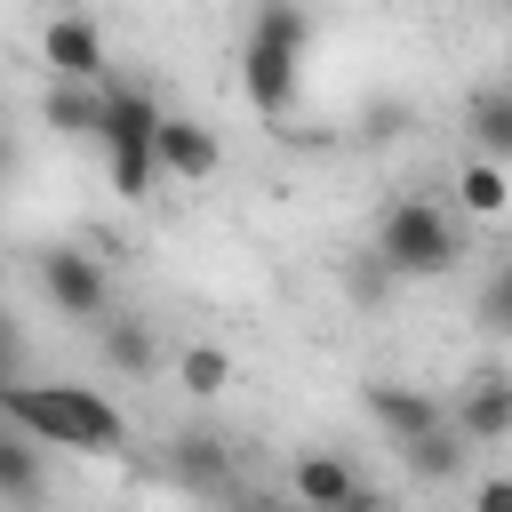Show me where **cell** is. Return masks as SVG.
<instances>
[{
    "instance_id": "cell-8",
    "label": "cell",
    "mask_w": 512,
    "mask_h": 512,
    "mask_svg": "<svg viewBox=\"0 0 512 512\" xmlns=\"http://www.w3.org/2000/svg\"><path fill=\"white\" fill-rule=\"evenodd\" d=\"M360 408H368V424H376L384 440H400V448L448 424V408H440L424 384H400V376H376V384H360Z\"/></svg>"
},
{
    "instance_id": "cell-20",
    "label": "cell",
    "mask_w": 512,
    "mask_h": 512,
    "mask_svg": "<svg viewBox=\"0 0 512 512\" xmlns=\"http://www.w3.org/2000/svg\"><path fill=\"white\" fill-rule=\"evenodd\" d=\"M400 128H408V104H400V96H384V104L360 112V136H368V144H392Z\"/></svg>"
},
{
    "instance_id": "cell-12",
    "label": "cell",
    "mask_w": 512,
    "mask_h": 512,
    "mask_svg": "<svg viewBox=\"0 0 512 512\" xmlns=\"http://www.w3.org/2000/svg\"><path fill=\"white\" fill-rule=\"evenodd\" d=\"M288 488H296V512H344V504L360 496V472H352L344 456H328V448H312V456H296V472H288Z\"/></svg>"
},
{
    "instance_id": "cell-14",
    "label": "cell",
    "mask_w": 512,
    "mask_h": 512,
    "mask_svg": "<svg viewBox=\"0 0 512 512\" xmlns=\"http://www.w3.org/2000/svg\"><path fill=\"white\" fill-rule=\"evenodd\" d=\"M40 496H48V464H40V448H32L24 432L0 424V504H8V512H32Z\"/></svg>"
},
{
    "instance_id": "cell-23",
    "label": "cell",
    "mask_w": 512,
    "mask_h": 512,
    "mask_svg": "<svg viewBox=\"0 0 512 512\" xmlns=\"http://www.w3.org/2000/svg\"><path fill=\"white\" fill-rule=\"evenodd\" d=\"M0 384H16V328H8V312H0Z\"/></svg>"
},
{
    "instance_id": "cell-9",
    "label": "cell",
    "mask_w": 512,
    "mask_h": 512,
    "mask_svg": "<svg viewBox=\"0 0 512 512\" xmlns=\"http://www.w3.org/2000/svg\"><path fill=\"white\" fill-rule=\"evenodd\" d=\"M152 168H160V176H176V184H208V176L224 168V144H216V128H208V120L168 112V120H160V144H152Z\"/></svg>"
},
{
    "instance_id": "cell-6",
    "label": "cell",
    "mask_w": 512,
    "mask_h": 512,
    "mask_svg": "<svg viewBox=\"0 0 512 512\" xmlns=\"http://www.w3.org/2000/svg\"><path fill=\"white\" fill-rule=\"evenodd\" d=\"M40 64H48V80H72V88H104V80H112V48H104V24H96V16H48V24H40Z\"/></svg>"
},
{
    "instance_id": "cell-22",
    "label": "cell",
    "mask_w": 512,
    "mask_h": 512,
    "mask_svg": "<svg viewBox=\"0 0 512 512\" xmlns=\"http://www.w3.org/2000/svg\"><path fill=\"white\" fill-rule=\"evenodd\" d=\"M352 296H392V272H384L376 256H360V264H352Z\"/></svg>"
},
{
    "instance_id": "cell-25",
    "label": "cell",
    "mask_w": 512,
    "mask_h": 512,
    "mask_svg": "<svg viewBox=\"0 0 512 512\" xmlns=\"http://www.w3.org/2000/svg\"><path fill=\"white\" fill-rule=\"evenodd\" d=\"M8 168H16V144H8V136H0V176H8Z\"/></svg>"
},
{
    "instance_id": "cell-21",
    "label": "cell",
    "mask_w": 512,
    "mask_h": 512,
    "mask_svg": "<svg viewBox=\"0 0 512 512\" xmlns=\"http://www.w3.org/2000/svg\"><path fill=\"white\" fill-rule=\"evenodd\" d=\"M472 512H512V472H488L472 488Z\"/></svg>"
},
{
    "instance_id": "cell-5",
    "label": "cell",
    "mask_w": 512,
    "mask_h": 512,
    "mask_svg": "<svg viewBox=\"0 0 512 512\" xmlns=\"http://www.w3.org/2000/svg\"><path fill=\"white\" fill-rule=\"evenodd\" d=\"M32 280H40V296H48V312H64V320H112V272H104V256H88V248H72V240H56V248H40L32 256Z\"/></svg>"
},
{
    "instance_id": "cell-19",
    "label": "cell",
    "mask_w": 512,
    "mask_h": 512,
    "mask_svg": "<svg viewBox=\"0 0 512 512\" xmlns=\"http://www.w3.org/2000/svg\"><path fill=\"white\" fill-rule=\"evenodd\" d=\"M480 320H488L496 336H512V256L496 264V280H488V296H480Z\"/></svg>"
},
{
    "instance_id": "cell-4",
    "label": "cell",
    "mask_w": 512,
    "mask_h": 512,
    "mask_svg": "<svg viewBox=\"0 0 512 512\" xmlns=\"http://www.w3.org/2000/svg\"><path fill=\"white\" fill-rule=\"evenodd\" d=\"M160 96L144 80H104V168H112V192L120 200H152L160 168H152V144H160Z\"/></svg>"
},
{
    "instance_id": "cell-10",
    "label": "cell",
    "mask_w": 512,
    "mask_h": 512,
    "mask_svg": "<svg viewBox=\"0 0 512 512\" xmlns=\"http://www.w3.org/2000/svg\"><path fill=\"white\" fill-rule=\"evenodd\" d=\"M464 144H472V160L512 168V80H488L464 96Z\"/></svg>"
},
{
    "instance_id": "cell-13",
    "label": "cell",
    "mask_w": 512,
    "mask_h": 512,
    "mask_svg": "<svg viewBox=\"0 0 512 512\" xmlns=\"http://www.w3.org/2000/svg\"><path fill=\"white\" fill-rule=\"evenodd\" d=\"M96 344H104V368H112V376H152V368H160V336H152L144 312H112V320L96 328Z\"/></svg>"
},
{
    "instance_id": "cell-15",
    "label": "cell",
    "mask_w": 512,
    "mask_h": 512,
    "mask_svg": "<svg viewBox=\"0 0 512 512\" xmlns=\"http://www.w3.org/2000/svg\"><path fill=\"white\" fill-rule=\"evenodd\" d=\"M40 120H48L56 136H80V144H96V136H104V88L48 80V96H40Z\"/></svg>"
},
{
    "instance_id": "cell-3",
    "label": "cell",
    "mask_w": 512,
    "mask_h": 512,
    "mask_svg": "<svg viewBox=\"0 0 512 512\" xmlns=\"http://www.w3.org/2000/svg\"><path fill=\"white\" fill-rule=\"evenodd\" d=\"M368 256H376L392 280H440V272L464 256V224H456V208H440L432 192H400V200L376 216Z\"/></svg>"
},
{
    "instance_id": "cell-1",
    "label": "cell",
    "mask_w": 512,
    "mask_h": 512,
    "mask_svg": "<svg viewBox=\"0 0 512 512\" xmlns=\"http://www.w3.org/2000/svg\"><path fill=\"white\" fill-rule=\"evenodd\" d=\"M0 424L24 432L32 448H72V456H104L128 440V416L96 384H0Z\"/></svg>"
},
{
    "instance_id": "cell-24",
    "label": "cell",
    "mask_w": 512,
    "mask_h": 512,
    "mask_svg": "<svg viewBox=\"0 0 512 512\" xmlns=\"http://www.w3.org/2000/svg\"><path fill=\"white\" fill-rule=\"evenodd\" d=\"M344 512H392V504H384V496H368V488H360V496H352V504H344Z\"/></svg>"
},
{
    "instance_id": "cell-2",
    "label": "cell",
    "mask_w": 512,
    "mask_h": 512,
    "mask_svg": "<svg viewBox=\"0 0 512 512\" xmlns=\"http://www.w3.org/2000/svg\"><path fill=\"white\" fill-rule=\"evenodd\" d=\"M304 48H312V8L264 0V8L248 16V40H240V96H248L264 120H288L296 80H304Z\"/></svg>"
},
{
    "instance_id": "cell-18",
    "label": "cell",
    "mask_w": 512,
    "mask_h": 512,
    "mask_svg": "<svg viewBox=\"0 0 512 512\" xmlns=\"http://www.w3.org/2000/svg\"><path fill=\"white\" fill-rule=\"evenodd\" d=\"M176 376H184V384H192V392L208 400V392H224V384H232V360H224L216 344H184V360H176Z\"/></svg>"
},
{
    "instance_id": "cell-16",
    "label": "cell",
    "mask_w": 512,
    "mask_h": 512,
    "mask_svg": "<svg viewBox=\"0 0 512 512\" xmlns=\"http://www.w3.org/2000/svg\"><path fill=\"white\" fill-rule=\"evenodd\" d=\"M456 208H464V216H504V208H512V168L464 160V168H456Z\"/></svg>"
},
{
    "instance_id": "cell-7",
    "label": "cell",
    "mask_w": 512,
    "mask_h": 512,
    "mask_svg": "<svg viewBox=\"0 0 512 512\" xmlns=\"http://www.w3.org/2000/svg\"><path fill=\"white\" fill-rule=\"evenodd\" d=\"M448 432H456L464 448L512 440V368H472L464 392H456V408H448Z\"/></svg>"
},
{
    "instance_id": "cell-11",
    "label": "cell",
    "mask_w": 512,
    "mask_h": 512,
    "mask_svg": "<svg viewBox=\"0 0 512 512\" xmlns=\"http://www.w3.org/2000/svg\"><path fill=\"white\" fill-rule=\"evenodd\" d=\"M168 480L192 488V496H224L232 488V448L216 432H176L168 440Z\"/></svg>"
},
{
    "instance_id": "cell-17",
    "label": "cell",
    "mask_w": 512,
    "mask_h": 512,
    "mask_svg": "<svg viewBox=\"0 0 512 512\" xmlns=\"http://www.w3.org/2000/svg\"><path fill=\"white\" fill-rule=\"evenodd\" d=\"M464 456H472V448H464V440H456V432H448V424H440V432H424V440H408V448H400V464H408V472H416V480H432V488H440V480H456V472H464Z\"/></svg>"
}]
</instances>
